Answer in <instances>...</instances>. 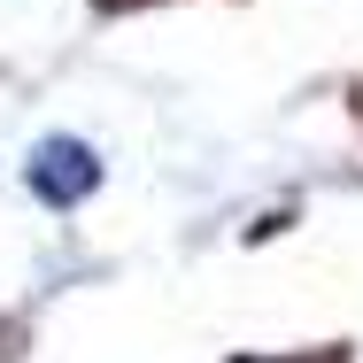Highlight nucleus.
<instances>
[{
	"mask_svg": "<svg viewBox=\"0 0 363 363\" xmlns=\"http://www.w3.org/2000/svg\"><path fill=\"white\" fill-rule=\"evenodd\" d=\"M23 178H31L39 201L70 209V201H85V194L101 186V155H93L85 140H39V147H31V162H23Z\"/></svg>",
	"mask_w": 363,
	"mask_h": 363,
	"instance_id": "f257e3e1",
	"label": "nucleus"
},
{
	"mask_svg": "<svg viewBox=\"0 0 363 363\" xmlns=\"http://www.w3.org/2000/svg\"><path fill=\"white\" fill-rule=\"evenodd\" d=\"M232 363H348V348H317V356H232Z\"/></svg>",
	"mask_w": 363,
	"mask_h": 363,
	"instance_id": "f03ea898",
	"label": "nucleus"
},
{
	"mask_svg": "<svg viewBox=\"0 0 363 363\" xmlns=\"http://www.w3.org/2000/svg\"><path fill=\"white\" fill-rule=\"evenodd\" d=\"M101 16H132V8H155V0H93Z\"/></svg>",
	"mask_w": 363,
	"mask_h": 363,
	"instance_id": "7ed1b4c3",
	"label": "nucleus"
}]
</instances>
